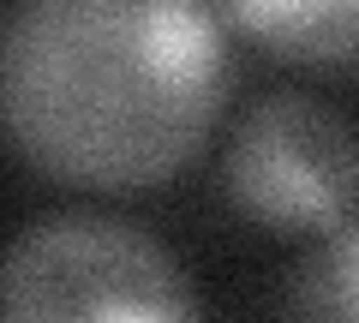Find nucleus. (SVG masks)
<instances>
[{
  "instance_id": "nucleus-4",
  "label": "nucleus",
  "mask_w": 359,
  "mask_h": 323,
  "mask_svg": "<svg viewBox=\"0 0 359 323\" xmlns=\"http://www.w3.org/2000/svg\"><path fill=\"white\" fill-rule=\"evenodd\" d=\"M228 13L299 60H359V0H228Z\"/></svg>"
},
{
  "instance_id": "nucleus-5",
  "label": "nucleus",
  "mask_w": 359,
  "mask_h": 323,
  "mask_svg": "<svg viewBox=\"0 0 359 323\" xmlns=\"http://www.w3.org/2000/svg\"><path fill=\"white\" fill-rule=\"evenodd\" d=\"M282 323H359V221H341L294 270Z\"/></svg>"
},
{
  "instance_id": "nucleus-2",
  "label": "nucleus",
  "mask_w": 359,
  "mask_h": 323,
  "mask_svg": "<svg viewBox=\"0 0 359 323\" xmlns=\"http://www.w3.org/2000/svg\"><path fill=\"white\" fill-rule=\"evenodd\" d=\"M0 323H204V311L156 233L48 216L0 252Z\"/></svg>"
},
{
  "instance_id": "nucleus-1",
  "label": "nucleus",
  "mask_w": 359,
  "mask_h": 323,
  "mask_svg": "<svg viewBox=\"0 0 359 323\" xmlns=\"http://www.w3.org/2000/svg\"><path fill=\"white\" fill-rule=\"evenodd\" d=\"M228 102L210 0H13L0 18V132L78 186H156Z\"/></svg>"
},
{
  "instance_id": "nucleus-3",
  "label": "nucleus",
  "mask_w": 359,
  "mask_h": 323,
  "mask_svg": "<svg viewBox=\"0 0 359 323\" xmlns=\"http://www.w3.org/2000/svg\"><path fill=\"white\" fill-rule=\"evenodd\" d=\"M228 198L264 228H341L359 204V132L318 96H264L228 144Z\"/></svg>"
}]
</instances>
